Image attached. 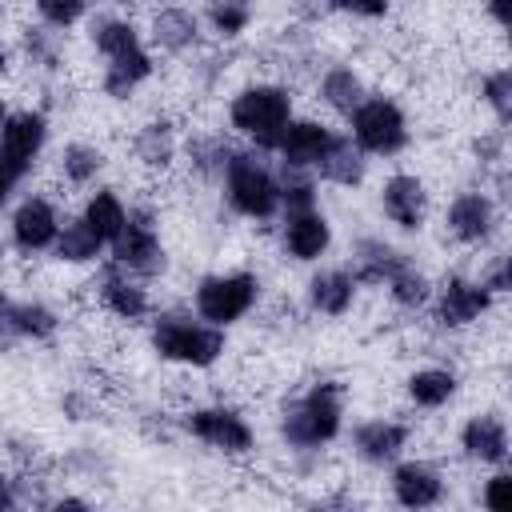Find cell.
<instances>
[{
  "label": "cell",
  "mask_w": 512,
  "mask_h": 512,
  "mask_svg": "<svg viewBox=\"0 0 512 512\" xmlns=\"http://www.w3.org/2000/svg\"><path fill=\"white\" fill-rule=\"evenodd\" d=\"M344 432V388L336 380H312L288 396L276 412V436L292 456H320Z\"/></svg>",
  "instance_id": "cell-1"
},
{
  "label": "cell",
  "mask_w": 512,
  "mask_h": 512,
  "mask_svg": "<svg viewBox=\"0 0 512 512\" xmlns=\"http://www.w3.org/2000/svg\"><path fill=\"white\" fill-rule=\"evenodd\" d=\"M148 348L156 360L188 372H208L228 356V328L200 320L196 312L156 308L148 320Z\"/></svg>",
  "instance_id": "cell-2"
},
{
  "label": "cell",
  "mask_w": 512,
  "mask_h": 512,
  "mask_svg": "<svg viewBox=\"0 0 512 512\" xmlns=\"http://www.w3.org/2000/svg\"><path fill=\"white\" fill-rule=\"evenodd\" d=\"M228 128L256 152L272 156L288 120L296 116V96L280 80H248L228 96Z\"/></svg>",
  "instance_id": "cell-3"
},
{
  "label": "cell",
  "mask_w": 512,
  "mask_h": 512,
  "mask_svg": "<svg viewBox=\"0 0 512 512\" xmlns=\"http://www.w3.org/2000/svg\"><path fill=\"white\" fill-rule=\"evenodd\" d=\"M220 196L232 216L252 220V224H272L280 216V176L268 164L264 152L256 148H236L224 176H220Z\"/></svg>",
  "instance_id": "cell-4"
},
{
  "label": "cell",
  "mask_w": 512,
  "mask_h": 512,
  "mask_svg": "<svg viewBox=\"0 0 512 512\" xmlns=\"http://www.w3.org/2000/svg\"><path fill=\"white\" fill-rule=\"evenodd\" d=\"M264 296V280L256 268H220L204 272L192 284V312L216 328H232L256 312Z\"/></svg>",
  "instance_id": "cell-5"
},
{
  "label": "cell",
  "mask_w": 512,
  "mask_h": 512,
  "mask_svg": "<svg viewBox=\"0 0 512 512\" xmlns=\"http://www.w3.org/2000/svg\"><path fill=\"white\" fill-rule=\"evenodd\" d=\"M352 144L368 156V160H392L412 144V124L408 112L388 96V92H368L360 100V108L344 120Z\"/></svg>",
  "instance_id": "cell-6"
},
{
  "label": "cell",
  "mask_w": 512,
  "mask_h": 512,
  "mask_svg": "<svg viewBox=\"0 0 512 512\" xmlns=\"http://www.w3.org/2000/svg\"><path fill=\"white\" fill-rule=\"evenodd\" d=\"M108 260H116L124 272L140 276V280H160L168 272V244L160 232V212L156 204H128V220L120 228V236L108 244Z\"/></svg>",
  "instance_id": "cell-7"
},
{
  "label": "cell",
  "mask_w": 512,
  "mask_h": 512,
  "mask_svg": "<svg viewBox=\"0 0 512 512\" xmlns=\"http://www.w3.org/2000/svg\"><path fill=\"white\" fill-rule=\"evenodd\" d=\"M180 428H184V436H192L196 444H204L208 452L228 456V460L252 456L256 452V440H260L256 428H252V420L236 404H224V400L192 404L180 416Z\"/></svg>",
  "instance_id": "cell-8"
},
{
  "label": "cell",
  "mask_w": 512,
  "mask_h": 512,
  "mask_svg": "<svg viewBox=\"0 0 512 512\" xmlns=\"http://www.w3.org/2000/svg\"><path fill=\"white\" fill-rule=\"evenodd\" d=\"M500 220H504V208L484 184H468V188L452 192L444 204V216H440L444 236L460 248H488L500 232Z\"/></svg>",
  "instance_id": "cell-9"
},
{
  "label": "cell",
  "mask_w": 512,
  "mask_h": 512,
  "mask_svg": "<svg viewBox=\"0 0 512 512\" xmlns=\"http://www.w3.org/2000/svg\"><path fill=\"white\" fill-rule=\"evenodd\" d=\"M432 320L444 332H464L472 324H480L484 316L496 312V296L472 276V272H448L436 288H432Z\"/></svg>",
  "instance_id": "cell-10"
},
{
  "label": "cell",
  "mask_w": 512,
  "mask_h": 512,
  "mask_svg": "<svg viewBox=\"0 0 512 512\" xmlns=\"http://www.w3.org/2000/svg\"><path fill=\"white\" fill-rule=\"evenodd\" d=\"M92 296H96V304H100L112 320H120V324H128V328L148 324L152 312H156V300H152V292H148V280L124 272V268H120L116 260H108V256L96 264Z\"/></svg>",
  "instance_id": "cell-11"
},
{
  "label": "cell",
  "mask_w": 512,
  "mask_h": 512,
  "mask_svg": "<svg viewBox=\"0 0 512 512\" xmlns=\"http://www.w3.org/2000/svg\"><path fill=\"white\" fill-rule=\"evenodd\" d=\"M48 136H52V120L40 104H24V108H12L4 128H0V160L20 176L28 180L48 148Z\"/></svg>",
  "instance_id": "cell-12"
},
{
  "label": "cell",
  "mask_w": 512,
  "mask_h": 512,
  "mask_svg": "<svg viewBox=\"0 0 512 512\" xmlns=\"http://www.w3.org/2000/svg\"><path fill=\"white\" fill-rule=\"evenodd\" d=\"M376 208L396 232H420L428 224V212H432L428 180L420 172H408V168L388 172L376 188Z\"/></svg>",
  "instance_id": "cell-13"
},
{
  "label": "cell",
  "mask_w": 512,
  "mask_h": 512,
  "mask_svg": "<svg viewBox=\"0 0 512 512\" xmlns=\"http://www.w3.org/2000/svg\"><path fill=\"white\" fill-rule=\"evenodd\" d=\"M128 152H132V164H136L144 176H168V172H176L180 152H184L180 124H176L168 112L144 116V120L132 128V136H128Z\"/></svg>",
  "instance_id": "cell-14"
},
{
  "label": "cell",
  "mask_w": 512,
  "mask_h": 512,
  "mask_svg": "<svg viewBox=\"0 0 512 512\" xmlns=\"http://www.w3.org/2000/svg\"><path fill=\"white\" fill-rule=\"evenodd\" d=\"M388 496L412 512L436 508L448 496V472L428 456H400L388 464Z\"/></svg>",
  "instance_id": "cell-15"
},
{
  "label": "cell",
  "mask_w": 512,
  "mask_h": 512,
  "mask_svg": "<svg viewBox=\"0 0 512 512\" xmlns=\"http://www.w3.org/2000/svg\"><path fill=\"white\" fill-rule=\"evenodd\" d=\"M60 224H64V216H60L56 196H48V192H28V196H20V204L8 212V244H12L20 256H40V252L52 248Z\"/></svg>",
  "instance_id": "cell-16"
},
{
  "label": "cell",
  "mask_w": 512,
  "mask_h": 512,
  "mask_svg": "<svg viewBox=\"0 0 512 512\" xmlns=\"http://www.w3.org/2000/svg\"><path fill=\"white\" fill-rule=\"evenodd\" d=\"M456 448L468 464L476 468H504L508 456H512V432H508V420L496 412V408H480L472 412L460 432H456Z\"/></svg>",
  "instance_id": "cell-17"
},
{
  "label": "cell",
  "mask_w": 512,
  "mask_h": 512,
  "mask_svg": "<svg viewBox=\"0 0 512 512\" xmlns=\"http://www.w3.org/2000/svg\"><path fill=\"white\" fill-rule=\"evenodd\" d=\"M144 40L152 52L164 56H192L204 44V24L200 12L184 8V4H152L148 24H144Z\"/></svg>",
  "instance_id": "cell-18"
},
{
  "label": "cell",
  "mask_w": 512,
  "mask_h": 512,
  "mask_svg": "<svg viewBox=\"0 0 512 512\" xmlns=\"http://www.w3.org/2000/svg\"><path fill=\"white\" fill-rule=\"evenodd\" d=\"M408 440H412V424L400 416H368L348 432L352 456L368 468H388L392 460H400L408 452Z\"/></svg>",
  "instance_id": "cell-19"
},
{
  "label": "cell",
  "mask_w": 512,
  "mask_h": 512,
  "mask_svg": "<svg viewBox=\"0 0 512 512\" xmlns=\"http://www.w3.org/2000/svg\"><path fill=\"white\" fill-rule=\"evenodd\" d=\"M156 68H160V64H156V52L148 48V40H140V44H132V48H124V52L100 60L96 88H100V96H108L112 104H124V100H132V96L156 76Z\"/></svg>",
  "instance_id": "cell-20"
},
{
  "label": "cell",
  "mask_w": 512,
  "mask_h": 512,
  "mask_svg": "<svg viewBox=\"0 0 512 512\" xmlns=\"http://www.w3.org/2000/svg\"><path fill=\"white\" fill-rule=\"evenodd\" d=\"M336 232L324 208H304V212H288L280 216V252L292 264H320L332 248Z\"/></svg>",
  "instance_id": "cell-21"
},
{
  "label": "cell",
  "mask_w": 512,
  "mask_h": 512,
  "mask_svg": "<svg viewBox=\"0 0 512 512\" xmlns=\"http://www.w3.org/2000/svg\"><path fill=\"white\" fill-rule=\"evenodd\" d=\"M356 296H360V284L348 264H316L304 280V304L312 316H324V320H344L356 308Z\"/></svg>",
  "instance_id": "cell-22"
},
{
  "label": "cell",
  "mask_w": 512,
  "mask_h": 512,
  "mask_svg": "<svg viewBox=\"0 0 512 512\" xmlns=\"http://www.w3.org/2000/svg\"><path fill=\"white\" fill-rule=\"evenodd\" d=\"M332 136H336V128H332L328 120H320V116H292L272 156H280L284 168H304V172H312V168L320 164V156L328 152Z\"/></svg>",
  "instance_id": "cell-23"
},
{
  "label": "cell",
  "mask_w": 512,
  "mask_h": 512,
  "mask_svg": "<svg viewBox=\"0 0 512 512\" xmlns=\"http://www.w3.org/2000/svg\"><path fill=\"white\" fill-rule=\"evenodd\" d=\"M460 396V372L452 364H420L404 376V400L412 412H440Z\"/></svg>",
  "instance_id": "cell-24"
},
{
  "label": "cell",
  "mask_w": 512,
  "mask_h": 512,
  "mask_svg": "<svg viewBox=\"0 0 512 512\" xmlns=\"http://www.w3.org/2000/svg\"><path fill=\"white\" fill-rule=\"evenodd\" d=\"M0 312L20 332V340H32V344H48L60 332V324H64L60 312L48 300H40V296H12L4 284H0Z\"/></svg>",
  "instance_id": "cell-25"
},
{
  "label": "cell",
  "mask_w": 512,
  "mask_h": 512,
  "mask_svg": "<svg viewBox=\"0 0 512 512\" xmlns=\"http://www.w3.org/2000/svg\"><path fill=\"white\" fill-rule=\"evenodd\" d=\"M108 172V148L96 140H64L56 148V180L64 188H96V180Z\"/></svg>",
  "instance_id": "cell-26"
},
{
  "label": "cell",
  "mask_w": 512,
  "mask_h": 512,
  "mask_svg": "<svg viewBox=\"0 0 512 512\" xmlns=\"http://www.w3.org/2000/svg\"><path fill=\"white\" fill-rule=\"evenodd\" d=\"M404 260H408L404 248H396L392 240H384L376 232H364V236L352 240V264L348 268H352L360 288H380Z\"/></svg>",
  "instance_id": "cell-27"
},
{
  "label": "cell",
  "mask_w": 512,
  "mask_h": 512,
  "mask_svg": "<svg viewBox=\"0 0 512 512\" xmlns=\"http://www.w3.org/2000/svg\"><path fill=\"white\" fill-rule=\"evenodd\" d=\"M368 164H372V160L352 144V136H348V132H336L332 144H328V152L320 156V164H316L312 172H316L320 184L356 192V188L368 180Z\"/></svg>",
  "instance_id": "cell-28"
},
{
  "label": "cell",
  "mask_w": 512,
  "mask_h": 512,
  "mask_svg": "<svg viewBox=\"0 0 512 512\" xmlns=\"http://www.w3.org/2000/svg\"><path fill=\"white\" fill-rule=\"evenodd\" d=\"M52 260L64 264V268H96L104 256H108V244L96 236V228L76 212L60 224L56 240H52Z\"/></svg>",
  "instance_id": "cell-29"
},
{
  "label": "cell",
  "mask_w": 512,
  "mask_h": 512,
  "mask_svg": "<svg viewBox=\"0 0 512 512\" xmlns=\"http://www.w3.org/2000/svg\"><path fill=\"white\" fill-rule=\"evenodd\" d=\"M372 88H368V80H364V72L356 68V64H328L324 72H320V80H316V100L332 112V116H340V120H348L356 108H360V100L368 96Z\"/></svg>",
  "instance_id": "cell-30"
},
{
  "label": "cell",
  "mask_w": 512,
  "mask_h": 512,
  "mask_svg": "<svg viewBox=\"0 0 512 512\" xmlns=\"http://www.w3.org/2000/svg\"><path fill=\"white\" fill-rule=\"evenodd\" d=\"M232 152H236V144H232L228 136H220V132H188L180 156L188 160V172H192L196 180L220 184V176H224Z\"/></svg>",
  "instance_id": "cell-31"
},
{
  "label": "cell",
  "mask_w": 512,
  "mask_h": 512,
  "mask_svg": "<svg viewBox=\"0 0 512 512\" xmlns=\"http://www.w3.org/2000/svg\"><path fill=\"white\" fill-rule=\"evenodd\" d=\"M200 24L216 44H236L256 24V0H204Z\"/></svg>",
  "instance_id": "cell-32"
},
{
  "label": "cell",
  "mask_w": 512,
  "mask_h": 512,
  "mask_svg": "<svg viewBox=\"0 0 512 512\" xmlns=\"http://www.w3.org/2000/svg\"><path fill=\"white\" fill-rule=\"evenodd\" d=\"M384 296L392 300V308H400V312H420V308H428V300H432V288H436V280L408 256L384 284Z\"/></svg>",
  "instance_id": "cell-33"
},
{
  "label": "cell",
  "mask_w": 512,
  "mask_h": 512,
  "mask_svg": "<svg viewBox=\"0 0 512 512\" xmlns=\"http://www.w3.org/2000/svg\"><path fill=\"white\" fill-rule=\"evenodd\" d=\"M80 216L96 228V236L104 240V244H112L116 236H120V228H124V220H128V204H124V196L116 192V188H108V184H96L88 196H84V204H80Z\"/></svg>",
  "instance_id": "cell-34"
},
{
  "label": "cell",
  "mask_w": 512,
  "mask_h": 512,
  "mask_svg": "<svg viewBox=\"0 0 512 512\" xmlns=\"http://www.w3.org/2000/svg\"><path fill=\"white\" fill-rule=\"evenodd\" d=\"M144 40V28L132 20V16H120V12H104V16H92L88 20V44L92 52L104 60V56H116L132 44Z\"/></svg>",
  "instance_id": "cell-35"
},
{
  "label": "cell",
  "mask_w": 512,
  "mask_h": 512,
  "mask_svg": "<svg viewBox=\"0 0 512 512\" xmlns=\"http://www.w3.org/2000/svg\"><path fill=\"white\" fill-rule=\"evenodd\" d=\"M20 60L40 72H60L64 68V32L44 28V24H24L20 28Z\"/></svg>",
  "instance_id": "cell-36"
},
{
  "label": "cell",
  "mask_w": 512,
  "mask_h": 512,
  "mask_svg": "<svg viewBox=\"0 0 512 512\" xmlns=\"http://www.w3.org/2000/svg\"><path fill=\"white\" fill-rule=\"evenodd\" d=\"M476 92H480V104L492 112V124L496 128H508L512 124V68L508 64L484 68Z\"/></svg>",
  "instance_id": "cell-37"
},
{
  "label": "cell",
  "mask_w": 512,
  "mask_h": 512,
  "mask_svg": "<svg viewBox=\"0 0 512 512\" xmlns=\"http://www.w3.org/2000/svg\"><path fill=\"white\" fill-rule=\"evenodd\" d=\"M280 176V216L288 212H304V208H320V180L316 172H304V168H276Z\"/></svg>",
  "instance_id": "cell-38"
},
{
  "label": "cell",
  "mask_w": 512,
  "mask_h": 512,
  "mask_svg": "<svg viewBox=\"0 0 512 512\" xmlns=\"http://www.w3.org/2000/svg\"><path fill=\"white\" fill-rule=\"evenodd\" d=\"M88 8H92V0H32L36 24L56 28V32H72L76 24H84Z\"/></svg>",
  "instance_id": "cell-39"
},
{
  "label": "cell",
  "mask_w": 512,
  "mask_h": 512,
  "mask_svg": "<svg viewBox=\"0 0 512 512\" xmlns=\"http://www.w3.org/2000/svg\"><path fill=\"white\" fill-rule=\"evenodd\" d=\"M472 160L480 164V176L508 168V128H480L472 136Z\"/></svg>",
  "instance_id": "cell-40"
},
{
  "label": "cell",
  "mask_w": 512,
  "mask_h": 512,
  "mask_svg": "<svg viewBox=\"0 0 512 512\" xmlns=\"http://www.w3.org/2000/svg\"><path fill=\"white\" fill-rule=\"evenodd\" d=\"M60 468L88 484H96V476H108V460H104V452H96V444H72L60 456Z\"/></svg>",
  "instance_id": "cell-41"
},
{
  "label": "cell",
  "mask_w": 512,
  "mask_h": 512,
  "mask_svg": "<svg viewBox=\"0 0 512 512\" xmlns=\"http://www.w3.org/2000/svg\"><path fill=\"white\" fill-rule=\"evenodd\" d=\"M64 424H96L100 420V400L92 388H64L56 400Z\"/></svg>",
  "instance_id": "cell-42"
},
{
  "label": "cell",
  "mask_w": 512,
  "mask_h": 512,
  "mask_svg": "<svg viewBox=\"0 0 512 512\" xmlns=\"http://www.w3.org/2000/svg\"><path fill=\"white\" fill-rule=\"evenodd\" d=\"M512 504V472L504 468H488V476L480 480V508L488 512H508Z\"/></svg>",
  "instance_id": "cell-43"
},
{
  "label": "cell",
  "mask_w": 512,
  "mask_h": 512,
  "mask_svg": "<svg viewBox=\"0 0 512 512\" xmlns=\"http://www.w3.org/2000/svg\"><path fill=\"white\" fill-rule=\"evenodd\" d=\"M496 300L500 296H508V288H512V260H508V252H496V256H488L484 264H480V272H472Z\"/></svg>",
  "instance_id": "cell-44"
},
{
  "label": "cell",
  "mask_w": 512,
  "mask_h": 512,
  "mask_svg": "<svg viewBox=\"0 0 512 512\" xmlns=\"http://www.w3.org/2000/svg\"><path fill=\"white\" fill-rule=\"evenodd\" d=\"M328 8L348 16V20H364V24H376V20L392 16V0H328Z\"/></svg>",
  "instance_id": "cell-45"
},
{
  "label": "cell",
  "mask_w": 512,
  "mask_h": 512,
  "mask_svg": "<svg viewBox=\"0 0 512 512\" xmlns=\"http://www.w3.org/2000/svg\"><path fill=\"white\" fill-rule=\"evenodd\" d=\"M484 12H488V20H492L496 32H508V24H512V0H484Z\"/></svg>",
  "instance_id": "cell-46"
},
{
  "label": "cell",
  "mask_w": 512,
  "mask_h": 512,
  "mask_svg": "<svg viewBox=\"0 0 512 512\" xmlns=\"http://www.w3.org/2000/svg\"><path fill=\"white\" fill-rule=\"evenodd\" d=\"M20 184H24V180H20V176L0 160V212L12 204V196H16V188H20Z\"/></svg>",
  "instance_id": "cell-47"
},
{
  "label": "cell",
  "mask_w": 512,
  "mask_h": 512,
  "mask_svg": "<svg viewBox=\"0 0 512 512\" xmlns=\"http://www.w3.org/2000/svg\"><path fill=\"white\" fill-rule=\"evenodd\" d=\"M48 508L52 512H64V508H92V500L88 496H76V492H52V500H48Z\"/></svg>",
  "instance_id": "cell-48"
},
{
  "label": "cell",
  "mask_w": 512,
  "mask_h": 512,
  "mask_svg": "<svg viewBox=\"0 0 512 512\" xmlns=\"http://www.w3.org/2000/svg\"><path fill=\"white\" fill-rule=\"evenodd\" d=\"M20 344H24V340H20V332H16V328L8 324V316L0 312V360H4V356H12Z\"/></svg>",
  "instance_id": "cell-49"
},
{
  "label": "cell",
  "mask_w": 512,
  "mask_h": 512,
  "mask_svg": "<svg viewBox=\"0 0 512 512\" xmlns=\"http://www.w3.org/2000/svg\"><path fill=\"white\" fill-rule=\"evenodd\" d=\"M16 508V488H12V468H0V512Z\"/></svg>",
  "instance_id": "cell-50"
},
{
  "label": "cell",
  "mask_w": 512,
  "mask_h": 512,
  "mask_svg": "<svg viewBox=\"0 0 512 512\" xmlns=\"http://www.w3.org/2000/svg\"><path fill=\"white\" fill-rule=\"evenodd\" d=\"M8 72H12V52H8L4 44H0V80H4Z\"/></svg>",
  "instance_id": "cell-51"
},
{
  "label": "cell",
  "mask_w": 512,
  "mask_h": 512,
  "mask_svg": "<svg viewBox=\"0 0 512 512\" xmlns=\"http://www.w3.org/2000/svg\"><path fill=\"white\" fill-rule=\"evenodd\" d=\"M8 112H12V108H8V100L0 96V128H4V120H8Z\"/></svg>",
  "instance_id": "cell-52"
},
{
  "label": "cell",
  "mask_w": 512,
  "mask_h": 512,
  "mask_svg": "<svg viewBox=\"0 0 512 512\" xmlns=\"http://www.w3.org/2000/svg\"><path fill=\"white\" fill-rule=\"evenodd\" d=\"M8 264V240H0V268Z\"/></svg>",
  "instance_id": "cell-53"
},
{
  "label": "cell",
  "mask_w": 512,
  "mask_h": 512,
  "mask_svg": "<svg viewBox=\"0 0 512 512\" xmlns=\"http://www.w3.org/2000/svg\"><path fill=\"white\" fill-rule=\"evenodd\" d=\"M140 4H172V0H140Z\"/></svg>",
  "instance_id": "cell-54"
}]
</instances>
